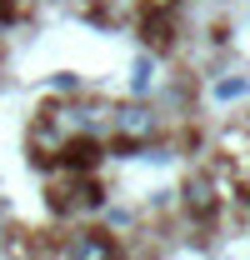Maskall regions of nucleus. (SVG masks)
<instances>
[{
    "label": "nucleus",
    "instance_id": "3",
    "mask_svg": "<svg viewBox=\"0 0 250 260\" xmlns=\"http://www.w3.org/2000/svg\"><path fill=\"white\" fill-rule=\"evenodd\" d=\"M120 250V240L110 235V230H70V240H65V255H85V260H100V255H115Z\"/></svg>",
    "mask_w": 250,
    "mask_h": 260
},
{
    "label": "nucleus",
    "instance_id": "1",
    "mask_svg": "<svg viewBox=\"0 0 250 260\" xmlns=\"http://www.w3.org/2000/svg\"><path fill=\"white\" fill-rule=\"evenodd\" d=\"M105 130H110L115 150H140V145H150V140H155L160 120H155V110H150V105H140V100H125V105H110Z\"/></svg>",
    "mask_w": 250,
    "mask_h": 260
},
{
    "label": "nucleus",
    "instance_id": "2",
    "mask_svg": "<svg viewBox=\"0 0 250 260\" xmlns=\"http://www.w3.org/2000/svg\"><path fill=\"white\" fill-rule=\"evenodd\" d=\"M180 205H185V215L195 220V225H210L220 210H225V200H220V190H215L210 175H190L185 190H180Z\"/></svg>",
    "mask_w": 250,
    "mask_h": 260
},
{
    "label": "nucleus",
    "instance_id": "6",
    "mask_svg": "<svg viewBox=\"0 0 250 260\" xmlns=\"http://www.w3.org/2000/svg\"><path fill=\"white\" fill-rule=\"evenodd\" d=\"M145 10H155V15H175L180 0H145Z\"/></svg>",
    "mask_w": 250,
    "mask_h": 260
},
{
    "label": "nucleus",
    "instance_id": "4",
    "mask_svg": "<svg viewBox=\"0 0 250 260\" xmlns=\"http://www.w3.org/2000/svg\"><path fill=\"white\" fill-rule=\"evenodd\" d=\"M140 40H145L155 55L175 50V15H155V10H145V15H140Z\"/></svg>",
    "mask_w": 250,
    "mask_h": 260
},
{
    "label": "nucleus",
    "instance_id": "5",
    "mask_svg": "<svg viewBox=\"0 0 250 260\" xmlns=\"http://www.w3.org/2000/svg\"><path fill=\"white\" fill-rule=\"evenodd\" d=\"M215 95H220V100H235V95H245V80H220V85H215Z\"/></svg>",
    "mask_w": 250,
    "mask_h": 260
}]
</instances>
